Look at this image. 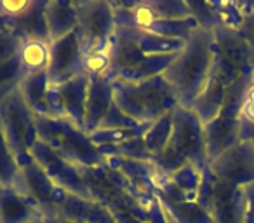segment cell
<instances>
[{"instance_id":"1","label":"cell","mask_w":254,"mask_h":223,"mask_svg":"<svg viewBox=\"0 0 254 223\" xmlns=\"http://www.w3.org/2000/svg\"><path fill=\"white\" fill-rule=\"evenodd\" d=\"M214 63V32L198 26L181 53L166 68L164 77L178 94L180 106L190 108L202 92Z\"/></svg>"},{"instance_id":"2","label":"cell","mask_w":254,"mask_h":223,"mask_svg":"<svg viewBox=\"0 0 254 223\" xmlns=\"http://www.w3.org/2000/svg\"><path fill=\"white\" fill-rule=\"evenodd\" d=\"M115 105L138 124H152L171 114L180 101L164 75L143 82H113Z\"/></svg>"},{"instance_id":"3","label":"cell","mask_w":254,"mask_h":223,"mask_svg":"<svg viewBox=\"0 0 254 223\" xmlns=\"http://www.w3.org/2000/svg\"><path fill=\"white\" fill-rule=\"evenodd\" d=\"M162 173L171 174L183 166H195L204 173L209 167L204 124L190 108L178 105L173 110V133L164 152L153 160Z\"/></svg>"},{"instance_id":"4","label":"cell","mask_w":254,"mask_h":223,"mask_svg":"<svg viewBox=\"0 0 254 223\" xmlns=\"http://www.w3.org/2000/svg\"><path fill=\"white\" fill-rule=\"evenodd\" d=\"M178 54L146 56L136 44L129 26H117L112 44L108 77L113 82H143L162 75Z\"/></svg>"},{"instance_id":"5","label":"cell","mask_w":254,"mask_h":223,"mask_svg":"<svg viewBox=\"0 0 254 223\" xmlns=\"http://www.w3.org/2000/svg\"><path fill=\"white\" fill-rule=\"evenodd\" d=\"M35 124L40 142L68 162L78 167H98L105 160L91 136L66 119L37 117Z\"/></svg>"},{"instance_id":"6","label":"cell","mask_w":254,"mask_h":223,"mask_svg":"<svg viewBox=\"0 0 254 223\" xmlns=\"http://www.w3.org/2000/svg\"><path fill=\"white\" fill-rule=\"evenodd\" d=\"M80 174L91 197L112 215L115 223H150V206H143L131 192L113 183L103 166L80 167Z\"/></svg>"},{"instance_id":"7","label":"cell","mask_w":254,"mask_h":223,"mask_svg":"<svg viewBox=\"0 0 254 223\" xmlns=\"http://www.w3.org/2000/svg\"><path fill=\"white\" fill-rule=\"evenodd\" d=\"M35 119V114L26 105L18 87L12 89L0 101V129L19 166L32 159L30 150L39 140Z\"/></svg>"},{"instance_id":"8","label":"cell","mask_w":254,"mask_h":223,"mask_svg":"<svg viewBox=\"0 0 254 223\" xmlns=\"http://www.w3.org/2000/svg\"><path fill=\"white\" fill-rule=\"evenodd\" d=\"M77 35L85 56L112 51L117 23L110 0H77Z\"/></svg>"},{"instance_id":"9","label":"cell","mask_w":254,"mask_h":223,"mask_svg":"<svg viewBox=\"0 0 254 223\" xmlns=\"http://www.w3.org/2000/svg\"><path fill=\"white\" fill-rule=\"evenodd\" d=\"M197 202L211 215L214 223H244L247 204L244 188L218 180L209 167L202 173Z\"/></svg>"},{"instance_id":"10","label":"cell","mask_w":254,"mask_h":223,"mask_svg":"<svg viewBox=\"0 0 254 223\" xmlns=\"http://www.w3.org/2000/svg\"><path fill=\"white\" fill-rule=\"evenodd\" d=\"M89 75L82 74L73 80L60 85H49L47 91V106L49 117L66 119L77 128L85 126V105H87Z\"/></svg>"},{"instance_id":"11","label":"cell","mask_w":254,"mask_h":223,"mask_svg":"<svg viewBox=\"0 0 254 223\" xmlns=\"http://www.w3.org/2000/svg\"><path fill=\"white\" fill-rule=\"evenodd\" d=\"M30 155H32V159L42 167V171L47 174V178H49L56 187L63 188V190H66V192H71V194H75V195H80V197H84V199H92L87 185L82 180L80 167L68 162L63 157H60L53 149H49L46 143L37 140L35 145L30 150Z\"/></svg>"},{"instance_id":"12","label":"cell","mask_w":254,"mask_h":223,"mask_svg":"<svg viewBox=\"0 0 254 223\" xmlns=\"http://www.w3.org/2000/svg\"><path fill=\"white\" fill-rule=\"evenodd\" d=\"M85 74V54L82 51L77 30L70 35L49 44V85H60Z\"/></svg>"},{"instance_id":"13","label":"cell","mask_w":254,"mask_h":223,"mask_svg":"<svg viewBox=\"0 0 254 223\" xmlns=\"http://www.w3.org/2000/svg\"><path fill=\"white\" fill-rule=\"evenodd\" d=\"M209 169L218 180L233 187H247L254 183V142H240L214 160Z\"/></svg>"},{"instance_id":"14","label":"cell","mask_w":254,"mask_h":223,"mask_svg":"<svg viewBox=\"0 0 254 223\" xmlns=\"http://www.w3.org/2000/svg\"><path fill=\"white\" fill-rule=\"evenodd\" d=\"M12 187L35 206L40 216H47L53 211L54 201H56L58 194L61 190L60 187H56L47 178L42 167L33 159H30L23 166H19L18 176H16Z\"/></svg>"},{"instance_id":"15","label":"cell","mask_w":254,"mask_h":223,"mask_svg":"<svg viewBox=\"0 0 254 223\" xmlns=\"http://www.w3.org/2000/svg\"><path fill=\"white\" fill-rule=\"evenodd\" d=\"M47 216H58L77 223H115L112 215L94 199H84L63 188L54 201L53 211Z\"/></svg>"},{"instance_id":"16","label":"cell","mask_w":254,"mask_h":223,"mask_svg":"<svg viewBox=\"0 0 254 223\" xmlns=\"http://www.w3.org/2000/svg\"><path fill=\"white\" fill-rule=\"evenodd\" d=\"M214 54L228 63L240 75L254 72V49L235 30L216 26L214 30Z\"/></svg>"},{"instance_id":"17","label":"cell","mask_w":254,"mask_h":223,"mask_svg":"<svg viewBox=\"0 0 254 223\" xmlns=\"http://www.w3.org/2000/svg\"><path fill=\"white\" fill-rule=\"evenodd\" d=\"M89 75V74H87ZM113 80L108 75H89L87 105H85V126L87 135L99 128L110 106L113 105Z\"/></svg>"},{"instance_id":"18","label":"cell","mask_w":254,"mask_h":223,"mask_svg":"<svg viewBox=\"0 0 254 223\" xmlns=\"http://www.w3.org/2000/svg\"><path fill=\"white\" fill-rule=\"evenodd\" d=\"M46 5L47 0H32V5L12 19H7V28L18 37L21 42L25 40H42L51 44L49 30L46 23Z\"/></svg>"},{"instance_id":"19","label":"cell","mask_w":254,"mask_h":223,"mask_svg":"<svg viewBox=\"0 0 254 223\" xmlns=\"http://www.w3.org/2000/svg\"><path fill=\"white\" fill-rule=\"evenodd\" d=\"M37 218V208L14 187H0V223H32Z\"/></svg>"},{"instance_id":"20","label":"cell","mask_w":254,"mask_h":223,"mask_svg":"<svg viewBox=\"0 0 254 223\" xmlns=\"http://www.w3.org/2000/svg\"><path fill=\"white\" fill-rule=\"evenodd\" d=\"M46 23L49 30L51 42L63 39L75 32L78 26V16L75 2L64 0H47L46 5Z\"/></svg>"},{"instance_id":"21","label":"cell","mask_w":254,"mask_h":223,"mask_svg":"<svg viewBox=\"0 0 254 223\" xmlns=\"http://www.w3.org/2000/svg\"><path fill=\"white\" fill-rule=\"evenodd\" d=\"M226 89H228V85L223 84L216 75H209L202 92L190 106V110L200 119L202 124L211 122L219 114V110H221L223 103H225Z\"/></svg>"},{"instance_id":"22","label":"cell","mask_w":254,"mask_h":223,"mask_svg":"<svg viewBox=\"0 0 254 223\" xmlns=\"http://www.w3.org/2000/svg\"><path fill=\"white\" fill-rule=\"evenodd\" d=\"M18 91L21 92L23 99L35 114V117H49V106H47L49 80H47V72L25 75L18 84Z\"/></svg>"},{"instance_id":"23","label":"cell","mask_w":254,"mask_h":223,"mask_svg":"<svg viewBox=\"0 0 254 223\" xmlns=\"http://www.w3.org/2000/svg\"><path fill=\"white\" fill-rule=\"evenodd\" d=\"M18 60L26 75L47 72V67H49V44L42 42V40H25L19 47Z\"/></svg>"},{"instance_id":"24","label":"cell","mask_w":254,"mask_h":223,"mask_svg":"<svg viewBox=\"0 0 254 223\" xmlns=\"http://www.w3.org/2000/svg\"><path fill=\"white\" fill-rule=\"evenodd\" d=\"M159 204L164 211H167L178 223H214L207 211L198 204L197 201H185V202H171L166 199H159Z\"/></svg>"},{"instance_id":"25","label":"cell","mask_w":254,"mask_h":223,"mask_svg":"<svg viewBox=\"0 0 254 223\" xmlns=\"http://www.w3.org/2000/svg\"><path fill=\"white\" fill-rule=\"evenodd\" d=\"M152 124H136L132 128H117V129H98V131L91 133L89 136H91V142L98 149L99 147H115L145 136Z\"/></svg>"},{"instance_id":"26","label":"cell","mask_w":254,"mask_h":223,"mask_svg":"<svg viewBox=\"0 0 254 223\" xmlns=\"http://www.w3.org/2000/svg\"><path fill=\"white\" fill-rule=\"evenodd\" d=\"M216 18V26L239 30L251 7V2H211Z\"/></svg>"},{"instance_id":"27","label":"cell","mask_w":254,"mask_h":223,"mask_svg":"<svg viewBox=\"0 0 254 223\" xmlns=\"http://www.w3.org/2000/svg\"><path fill=\"white\" fill-rule=\"evenodd\" d=\"M99 153L103 159L106 157H119V159H131V160H143V162H153V157L150 150L146 149L145 138H136L131 142H126L122 145L115 147H99Z\"/></svg>"},{"instance_id":"28","label":"cell","mask_w":254,"mask_h":223,"mask_svg":"<svg viewBox=\"0 0 254 223\" xmlns=\"http://www.w3.org/2000/svg\"><path fill=\"white\" fill-rule=\"evenodd\" d=\"M171 133H173V112L153 122L148 131H146V135L143 136L146 143V149L150 150L153 160L164 152V149H166L167 142L171 138Z\"/></svg>"},{"instance_id":"29","label":"cell","mask_w":254,"mask_h":223,"mask_svg":"<svg viewBox=\"0 0 254 223\" xmlns=\"http://www.w3.org/2000/svg\"><path fill=\"white\" fill-rule=\"evenodd\" d=\"M169 178L174 183V187H176L188 201H197L198 188H200V183H202V171H198L195 166L188 164V166H183L181 169L171 173Z\"/></svg>"},{"instance_id":"30","label":"cell","mask_w":254,"mask_h":223,"mask_svg":"<svg viewBox=\"0 0 254 223\" xmlns=\"http://www.w3.org/2000/svg\"><path fill=\"white\" fill-rule=\"evenodd\" d=\"M239 128H240V142H251V140H254V72L251 75L249 85H247L242 106H240Z\"/></svg>"},{"instance_id":"31","label":"cell","mask_w":254,"mask_h":223,"mask_svg":"<svg viewBox=\"0 0 254 223\" xmlns=\"http://www.w3.org/2000/svg\"><path fill=\"white\" fill-rule=\"evenodd\" d=\"M18 171H19L18 160H16L4 133L0 129V185L12 187L16 176H18Z\"/></svg>"},{"instance_id":"32","label":"cell","mask_w":254,"mask_h":223,"mask_svg":"<svg viewBox=\"0 0 254 223\" xmlns=\"http://www.w3.org/2000/svg\"><path fill=\"white\" fill-rule=\"evenodd\" d=\"M25 75L26 74L19 65L18 56L12 58L7 63H2L0 65V89L9 87V85H18Z\"/></svg>"},{"instance_id":"33","label":"cell","mask_w":254,"mask_h":223,"mask_svg":"<svg viewBox=\"0 0 254 223\" xmlns=\"http://www.w3.org/2000/svg\"><path fill=\"white\" fill-rule=\"evenodd\" d=\"M19 47H21V40L9 28L2 30L0 32V65L7 63L12 58L18 56Z\"/></svg>"},{"instance_id":"34","label":"cell","mask_w":254,"mask_h":223,"mask_svg":"<svg viewBox=\"0 0 254 223\" xmlns=\"http://www.w3.org/2000/svg\"><path fill=\"white\" fill-rule=\"evenodd\" d=\"M138 122H134L131 117H127L126 114H124L122 110L119 108V106L115 105V101H113V105L110 106L108 114L105 115V119L101 121V124H99L98 129H117V128H132V126H136ZM96 129V131H98Z\"/></svg>"},{"instance_id":"35","label":"cell","mask_w":254,"mask_h":223,"mask_svg":"<svg viewBox=\"0 0 254 223\" xmlns=\"http://www.w3.org/2000/svg\"><path fill=\"white\" fill-rule=\"evenodd\" d=\"M32 5V0H0V18L12 19L25 12Z\"/></svg>"},{"instance_id":"36","label":"cell","mask_w":254,"mask_h":223,"mask_svg":"<svg viewBox=\"0 0 254 223\" xmlns=\"http://www.w3.org/2000/svg\"><path fill=\"white\" fill-rule=\"evenodd\" d=\"M237 32H239V35L242 37V39H246V42L254 49V2H251L249 11H247L246 18H244L242 25H240V28L237 30Z\"/></svg>"},{"instance_id":"37","label":"cell","mask_w":254,"mask_h":223,"mask_svg":"<svg viewBox=\"0 0 254 223\" xmlns=\"http://www.w3.org/2000/svg\"><path fill=\"white\" fill-rule=\"evenodd\" d=\"M246 192V216H244V223H254V183L244 187Z\"/></svg>"},{"instance_id":"38","label":"cell","mask_w":254,"mask_h":223,"mask_svg":"<svg viewBox=\"0 0 254 223\" xmlns=\"http://www.w3.org/2000/svg\"><path fill=\"white\" fill-rule=\"evenodd\" d=\"M148 215H150V223H167L166 216H164V209L160 208L159 201H153L148 208Z\"/></svg>"},{"instance_id":"39","label":"cell","mask_w":254,"mask_h":223,"mask_svg":"<svg viewBox=\"0 0 254 223\" xmlns=\"http://www.w3.org/2000/svg\"><path fill=\"white\" fill-rule=\"evenodd\" d=\"M44 223H77V222H70V220L64 218H58V216H40Z\"/></svg>"},{"instance_id":"40","label":"cell","mask_w":254,"mask_h":223,"mask_svg":"<svg viewBox=\"0 0 254 223\" xmlns=\"http://www.w3.org/2000/svg\"><path fill=\"white\" fill-rule=\"evenodd\" d=\"M14 87H18V85H9V87H2V89H0V101H2V99H4V96L9 94V92H11Z\"/></svg>"},{"instance_id":"41","label":"cell","mask_w":254,"mask_h":223,"mask_svg":"<svg viewBox=\"0 0 254 223\" xmlns=\"http://www.w3.org/2000/svg\"><path fill=\"white\" fill-rule=\"evenodd\" d=\"M160 208H162V206H160ZM164 216H166V222H167V223H178L176 220H174L173 216H171V215H169V213H167V211H164Z\"/></svg>"},{"instance_id":"42","label":"cell","mask_w":254,"mask_h":223,"mask_svg":"<svg viewBox=\"0 0 254 223\" xmlns=\"http://www.w3.org/2000/svg\"><path fill=\"white\" fill-rule=\"evenodd\" d=\"M5 28H7V19L0 18V32H2V30H5Z\"/></svg>"},{"instance_id":"43","label":"cell","mask_w":254,"mask_h":223,"mask_svg":"<svg viewBox=\"0 0 254 223\" xmlns=\"http://www.w3.org/2000/svg\"><path fill=\"white\" fill-rule=\"evenodd\" d=\"M32 223H44V222H42V218H37L35 222H32Z\"/></svg>"},{"instance_id":"44","label":"cell","mask_w":254,"mask_h":223,"mask_svg":"<svg viewBox=\"0 0 254 223\" xmlns=\"http://www.w3.org/2000/svg\"><path fill=\"white\" fill-rule=\"evenodd\" d=\"M251 142H254V140H251Z\"/></svg>"},{"instance_id":"45","label":"cell","mask_w":254,"mask_h":223,"mask_svg":"<svg viewBox=\"0 0 254 223\" xmlns=\"http://www.w3.org/2000/svg\"><path fill=\"white\" fill-rule=\"evenodd\" d=\"M0 187H2V185H0Z\"/></svg>"}]
</instances>
